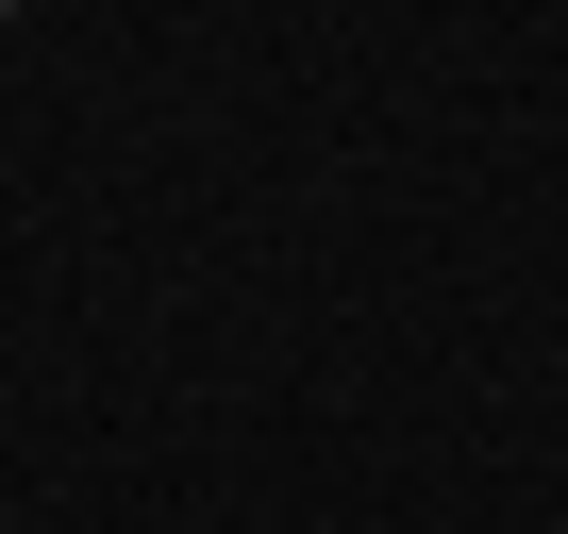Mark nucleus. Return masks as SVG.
Here are the masks:
<instances>
[{
    "label": "nucleus",
    "mask_w": 568,
    "mask_h": 534,
    "mask_svg": "<svg viewBox=\"0 0 568 534\" xmlns=\"http://www.w3.org/2000/svg\"><path fill=\"white\" fill-rule=\"evenodd\" d=\"M0 18H18V0H0Z\"/></svg>",
    "instance_id": "f257e3e1"
}]
</instances>
